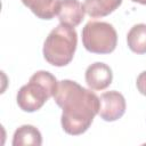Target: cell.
Returning <instances> with one entry per match:
<instances>
[{
  "label": "cell",
  "mask_w": 146,
  "mask_h": 146,
  "mask_svg": "<svg viewBox=\"0 0 146 146\" xmlns=\"http://www.w3.org/2000/svg\"><path fill=\"white\" fill-rule=\"evenodd\" d=\"M22 2L41 19H52L60 6V0H22Z\"/></svg>",
  "instance_id": "ba28073f"
},
{
  "label": "cell",
  "mask_w": 146,
  "mask_h": 146,
  "mask_svg": "<svg viewBox=\"0 0 146 146\" xmlns=\"http://www.w3.org/2000/svg\"><path fill=\"white\" fill-rule=\"evenodd\" d=\"M13 146H23V145H33L40 146L42 144L41 132L31 124H24L17 128L13 136Z\"/></svg>",
  "instance_id": "30bf717a"
},
{
  "label": "cell",
  "mask_w": 146,
  "mask_h": 146,
  "mask_svg": "<svg viewBox=\"0 0 146 146\" xmlns=\"http://www.w3.org/2000/svg\"><path fill=\"white\" fill-rule=\"evenodd\" d=\"M84 79L90 89L104 90L112 83L113 72L107 64L102 62H96L87 67L84 73Z\"/></svg>",
  "instance_id": "8992f818"
},
{
  "label": "cell",
  "mask_w": 146,
  "mask_h": 146,
  "mask_svg": "<svg viewBox=\"0 0 146 146\" xmlns=\"http://www.w3.org/2000/svg\"><path fill=\"white\" fill-rule=\"evenodd\" d=\"M132 2H137V3H140V5H146V0H131Z\"/></svg>",
  "instance_id": "4fadbf2b"
},
{
  "label": "cell",
  "mask_w": 146,
  "mask_h": 146,
  "mask_svg": "<svg viewBox=\"0 0 146 146\" xmlns=\"http://www.w3.org/2000/svg\"><path fill=\"white\" fill-rule=\"evenodd\" d=\"M99 116L107 122H113L123 116L127 104L123 95L116 90L103 92L99 97Z\"/></svg>",
  "instance_id": "5b68a950"
},
{
  "label": "cell",
  "mask_w": 146,
  "mask_h": 146,
  "mask_svg": "<svg viewBox=\"0 0 146 146\" xmlns=\"http://www.w3.org/2000/svg\"><path fill=\"white\" fill-rule=\"evenodd\" d=\"M84 14V7L79 0H60V6L57 14L60 24L74 29L83 21Z\"/></svg>",
  "instance_id": "52a82bcc"
},
{
  "label": "cell",
  "mask_w": 146,
  "mask_h": 146,
  "mask_svg": "<svg viewBox=\"0 0 146 146\" xmlns=\"http://www.w3.org/2000/svg\"><path fill=\"white\" fill-rule=\"evenodd\" d=\"M78 46V34L73 27L64 24L50 31L43 43V57L54 66H66L73 59Z\"/></svg>",
  "instance_id": "3957f363"
},
{
  "label": "cell",
  "mask_w": 146,
  "mask_h": 146,
  "mask_svg": "<svg viewBox=\"0 0 146 146\" xmlns=\"http://www.w3.org/2000/svg\"><path fill=\"white\" fill-rule=\"evenodd\" d=\"M127 43L132 52L146 54V24L133 25L127 34Z\"/></svg>",
  "instance_id": "8fae6325"
},
{
  "label": "cell",
  "mask_w": 146,
  "mask_h": 146,
  "mask_svg": "<svg viewBox=\"0 0 146 146\" xmlns=\"http://www.w3.org/2000/svg\"><path fill=\"white\" fill-rule=\"evenodd\" d=\"M57 86L58 82L50 72H35L30 78L29 83L22 86L17 92L16 102L18 107L29 113L40 110L50 97H54Z\"/></svg>",
  "instance_id": "7a4b0ae2"
},
{
  "label": "cell",
  "mask_w": 146,
  "mask_h": 146,
  "mask_svg": "<svg viewBox=\"0 0 146 146\" xmlns=\"http://www.w3.org/2000/svg\"><path fill=\"white\" fill-rule=\"evenodd\" d=\"M122 0H84L83 7L86 14L91 18L105 17L117 9Z\"/></svg>",
  "instance_id": "9c48e42d"
},
{
  "label": "cell",
  "mask_w": 146,
  "mask_h": 146,
  "mask_svg": "<svg viewBox=\"0 0 146 146\" xmlns=\"http://www.w3.org/2000/svg\"><path fill=\"white\" fill-rule=\"evenodd\" d=\"M54 99L63 110L60 116L62 128L72 136L86 132L99 112V97L72 80L58 82Z\"/></svg>",
  "instance_id": "6da1fadb"
},
{
  "label": "cell",
  "mask_w": 146,
  "mask_h": 146,
  "mask_svg": "<svg viewBox=\"0 0 146 146\" xmlns=\"http://www.w3.org/2000/svg\"><path fill=\"white\" fill-rule=\"evenodd\" d=\"M136 86H137L138 91H139L141 95L146 96V71H143V72L137 76Z\"/></svg>",
  "instance_id": "7c38bea8"
},
{
  "label": "cell",
  "mask_w": 146,
  "mask_h": 146,
  "mask_svg": "<svg viewBox=\"0 0 146 146\" xmlns=\"http://www.w3.org/2000/svg\"><path fill=\"white\" fill-rule=\"evenodd\" d=\"M82 44L92 54H111L117 44V33L112 24L90 21L82 29Z\"/></svg>",
  "instance_id": "277c9868"
}]
</instances>
